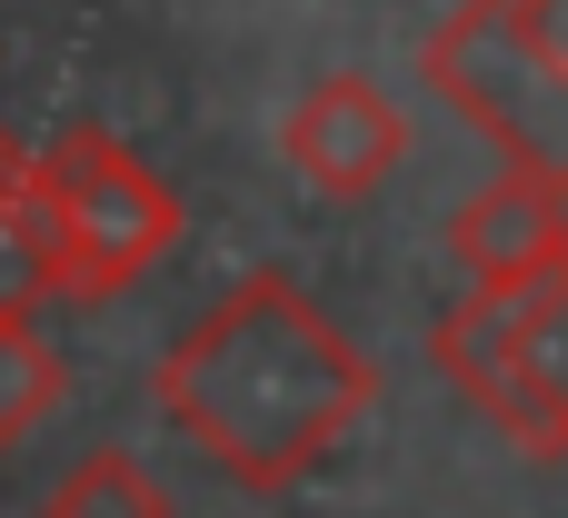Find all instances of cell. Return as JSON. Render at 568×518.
<instances>
[{
    "label": "cell",
    "mask_w": 568,
    "mask_h": 518,
    "mask_svg": "<svg viewBox=\"0 0 568 518\" xmlns=\"http://www.w3.org/2000/svg\"><path fill=\"white\" fill-rule=\"evenodd\" d=\"M160 409L170 429L220 459L240 489H300L349 419H369L379 399V359L280 270L240 280L230 299H210L170 349H160Z\"/></svg>",
    "instance_id": "1"
},
{
    "label": "cell",
    "mask_w": 568,
    "mask_h": 518,
    "mask_svg": "<svg viewBox=\"0 0 568 518\" xmlns=\"http://www.w3.org/2000/svg\"><path fill=\"white\" fill-rule=\"evenodd\" d=\"M30 190L50 210V240H60V280L70 299H110L130 290L170 240H180V200L150 180L140 150H120L100 120H70L30 150Z\"/></svg>",
    "instance_id": "2"
},
{
    "label": "cell",
    "mask_w": 568,
    "mask_h": 518,
    "mask_svg": "<svg viewBox=\"0 0 568 518\" xmlns=\"http://www.w3.org/2000/svg\"><path fill=\"white\" fill-rule=\"evenodd\" d=\"M280 150H290V170H300L310 190L369 200V190H389L399 160H409V110H399L369 70H329V80H310V90L290 100Z\"/></svg>",
    "instance_id": "3"
},
{
    "label": "cell",
    "mask_w": 568,
    "mask_h": 518,
    "mask_svg": "<svg viewBox=\"0 0 568 518\" xmlns=\"http://www.w3.org/2000/svg\"><path fill=\"white\" fill-rule=\"evenodd\" d=\"M449 250L479 290H509V280H539L568 260V190L539 180V170H499L489 190L459 200L449 220Z\"/></svg>",
    "instance_id": "4"
},
{
    "label": "cell",
    "mask_w": 568,
    "mask_h": 518,
    "mask_svg": "<svg viewBox=\"0 0 568 518\" xmlns=\"http://www.w3.org/2000/svg\"><path fill=\"white\" fill-rule=\"evenodd\" d=\"M519 449L568 459V260L519 290Z\"/></svg>",
    "instance_id": "5"
},
{
    "label": "cell",
    "mask_w": 568,
    "mask_h": 518,
    "mask_svg": "<svg viewBox=\"0 0 568 518\" xmlns=\"http://www.w3.org/2000/svg\"><path fill=\"white\" fill-rule=\"evenodd\" d=\"M40 518H170V489H160L130 449H90V459L50 489Z\"/></svg>",
    "instance_id": "6"
},
{
    "label": "cell",
    "mask_w": 568,
    "mask_h": 518,
    "mask_svg": "<svg viewBox=\"0 0 568 518\" xmlns=\"http://www.w3.org/2000/svg\"><path fill=\"white\" fill-rule=\"evenodd\" d=\"M60 349L30 329V319H0V449H20L50 409H60Z\"/></svg>",
    "instance_id": "7"
},
{
    "label": "cell",
    "mask_w": 568,
    "mask_h": 518,
    "mask_svg": "<svg viewBox=\"0 0 568 518\" xmlns=\"http://www.w3.org/2000/svg\"><path fill=\"white\" fill-rule=\"evenodd\" d=\"M489 20H499V40L519 50V70L549 80V90L568 100V0H489Z\"/></svg>",
    "instance_id": "8"
},
{
    "label": "cell",
    "mask_w": 568,
    "mask_h": 518,
    "mask_svg": "<svg viewBox=\"0 0 568 518\" xmlns=\"http://www.w3.org/2000/svg\"><path fill=\"white\" fill-rule=\"evenodd\" d=\"M20 160H30V150H20V130H0V200H10V180H20Z\"/></svg>",
    "instance_id": "9"
}]
</instances>
